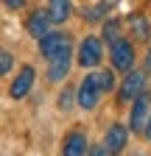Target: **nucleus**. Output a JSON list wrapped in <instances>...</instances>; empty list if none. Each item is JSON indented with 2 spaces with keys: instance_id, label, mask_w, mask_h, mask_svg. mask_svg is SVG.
<instances>
[{
  "instance_id": "obj_1",
  "label": "nucleus",
  "mask_w": 151,
  "mask_h": 156,
  "mask_svg": "<svg viewBox=\"0 0 151 156\" xmlns=\"http://www.w3.org/2000/svg\"><path fill=\"white\" fill-rule=\"evenodd\" d=\"M148 114H151V92L148 89H140L137 98L131 101V114H129V131L131 134H143V126L148 120Z\"/></svg>"
},
{
  "instance_id": "obj_2",
  "label": "nucleus",
  "mask_w": 151,
  "mask_h": 156,
  "mask_svg": "<svg viewBox=\"0 0 151 156\" xmlns=\"http://www.w3.org/2000/svg\"><path fill=\"white\" fill-rule=\"evenodd\" d=\"M101 95H104V89H101V84H98V75L92 73V75H87L84 81L79 84V92H76V103H79L81 109H87V112H92V109L101 103Z\"/></svg>"
},
{
  "instance_id": "obj_3",
  "label": "nucleus",
  "mask_w": 151,
  "mask_h": 156,
  "mask_svg": "<svg viewBox=\"0 0 151 156\" xmlns=\"http://www.w3.org/2000/svg\"><path fill=\"white\" fill-rule=\"evenodd\" d=\"M109 56H112V67L126 73L134 67V42H129V39H115V42L109 45Z\"/></svg>"
},
{
  "instance_id": "obj_4",
  "label": "nucleus",
  "mask_w": 151,
  "mask_h": 156,
  "mask_svg": "<svg viewBox=\"0 0 151 156\" xmlns=\"http://www.w3.org/2000/svg\"><path fill=\"white\" fill-rule=\"evenodd\" d=\"M101 58H104V45H101V39H98V36H87L84 42L79 45L76 62H79L81 67H87V70H92V67L101 64Z\"/></svg>"
},
{
  "instance_id": "obj_5",
  "label": "nucleus",
  "mask_w": 151,
  "mask_h": 156,
  "mask_svg": "<svg viewBox=\"0 0 151 156\" xmlns=\"http://www.w3.org/2000/svg\"><path fill=\"white\" fill-rule=\"evenodd\" d=\"M70 67H73V50L67 45V48H62L59 53H53L48 58V81H53V84L64 81L67 73H70Z\"/></svg>"
},
{
  "instance_id": "obj_6",
  "label": "nucleus",
  "mask_w": 151,
  "mask_h": 156,
  "mask_svg": "<svg viewBox=\"0 0 151 156\" xmlns=\"http://www.w3.org/2000/svg\"><path fill=\"white\" fill-rule=\"evenodd\" d=\"M140 89H145V73H140L134 67L126 70V78H123V84L118 89V103H131Z\"/></svg>"
},
{
  "instance_id": "obj_7",
  "label": "nucleus",
  "mask_w": 151,
  "mask_h": 156,
  "mask_svg": "<svg viewBox=\"0 0 151 156\" xmlns=\"http://www.w3.org/2000/svg\"><path fill=\"white\" fill-rule=\"evenodd\" d=\"M126 142H129V128L120 126V123H112L104 134V153L106 156H120Z\"/></svg>"
},
{
  "instance_id": "obj_8",
  "label": "nucleus",
  "mask_w": 151,
  "mask_h": 156,
  "mask_svg": "<svg viewBox=\"0 0 151 156\" xmlns=\"http://www.w3.org/2000/svg\"><path fill=\"white\" fill-rule=\"evenodd\" d=\"M34 78H36V70L31 64H23L20 73H17V78H14L11 87H9V95L14 98V101H23V98L31 92V87H34Z\"/></svg>"
},
{
  "instance_id": "obj_9",
  "label": "nucleus",
  "mask_w": 151,
  "mask_h": 156,
  "mask_svg": "<svg viewBox=\"0 0 151 156\" xmlns=\"http://www.w3.org/2000/svg\"><path fill=\"white\" fill-rule=\"evenodd\" d=\"M67 45H70V36L62 34V31H48L45 36H39V53H42L45 58H50L53 53H59V50L67 48Z\"/></svg>"
},
{
  "instance_id": "obj_10",
  "label": "nucleus",
  "mask_w": 151,
  "mask_h": 156,
  "mask_svg": "<svg viewBox=\"0 0 151 156\" xmlns=\"http://www.w3.org/2000/svg\"><path fill=\"white\" fill-rule=\"evenodd\" d=\"M87 134L84 131H70L62 142V156H87Z\"/></svg>"
},
{
  "instance_id": "obj_11",
  "label": "nucleus",
  "mask_w": 151,
  "mask_h": 156,
  "mask_svg": "<svg viewBox=\"0 0 151 156\" xmlns=\"http://www.w3.org/2000/svg\"><path fill=\"white\" fill-rule=\"evenodd\" d=\"M48 25H50V17H48V11H45V9H36V11H31L28 23H25V28H28V34H31L34 39L45 36V34H48Z\"/></svg>"
},
{
  "instance_id": "obj_12",
  "label": "nucleus",
  "mask_w": 151,
  "mask_h": 156,
  "mask_svg": "<svg viewBox=\"0 0 151 156\" xmlns=\"http://www.w3.org/2000/svg\"><path fill=\"white\" fill-rule=\"evenodd\" d=\"M48 17H50V23L56 25H62L64 20L73 14V6H70V0H48Z\"/></svg>"
},
{
  "instance_id": "obj_13",
  "label": "nucleus",
  "mask_w": 151,
  "mask_h": 156,
  "mask_svg": "<svg viewBox=\"0 0 151 156\" xmlns=\"http://www.w3.org/2000/svg\"><path fill=\"white\" fill-rule=\"evenodd\" d=\"M129 28H131V34H134V42H148L151 23H148L143 14H129Z\"/></svg>"
},
{
  "instance_id": "obj_14",
  "label": "nucleus",
  "mask_w": 151,
  "mask_h": 156,
  "mask_svg": "<svg viewBox=\"0 0 151 156\" xmlns=\"http://www.w3.org/2000/svg\"><path fill=\"white\" fill-rule=\"evenodd\" d=\"M106 14H109V3L104 0V3H95V6H90V9H84V23H101V20H106Z\"/></svg>"
},
{
  "instance_id": "obj_15",
  "label": "nucleus",
  "mask_w": 151,
  "mask_h": 156,
  "mask_svg": "<svg viewBox=\"0 0 151 156\" xmlns=\"http://www.w3.org/2000/svg\"><path fill=\"white\" fill-rule=\"evenodd\" d=\"M101 34H104V42H106V45H112L115 39H120V20H118V17H109V20H104V28H101Z\"/></svg>"
},
{
  "instance_id": "obj_16",
  "label": "nucleus",
  "mask_w": 151,
  "mask_h": 156,
  "mask_svg": "<svg viewBox=\"0 0 151 156\" xmlns=\"http://www.w3.org/2000/svg\"><path fill=\"white\" fill-rule=\"evenodd\" d=\"M73 103H76V92H73L70 87H64V89L59 92V109H62V112H70Z\"/></svg>"
},
{
  "instance_id": "obj_17",
  "label": "nucleus",
  "mask_w": 151,
  "mask_h": 156,
  "mask_svg": "<svg viewBox=\"0 0 151 156\" xmlns=\"http://www.w3.org/2000/svg\"><path fill=\"white\" fill-rule=\"evenodd\" d=\"M14 67V56L6 50V48H0V75H9Z\"/></svg>"
},
{
  "instance_id": "obj_18",
  "label": "nucleus",
  "mask_w": 151,
  "mask_h": 156,
  "mask_svg": "<svg viewBox=\"0 0 151 156\" xmlns=\"http://www.w3.org/2000/svg\"><path fill=\"white\" fill-rule=\"evenodd\" d=\"M95 75H98V84H101L104 92L115 89V73H112V70H104V73H95Z\"/></svg>"
},
{
  "instance_id": "obj_19",
  "label": "nucleus",
  "mask_w": 151,
  "mask_h": 156,
  "mask_svg": "<svg viewBox=\"0 0 151 156\" xmlns=\"http://www.w3.org/2000/svg\"><path fill=\"white\" fill-rule=\"evenodd\" d=\"M3 3H6V9H9V11H20V9L28 3V0H3Z\"/></svg>"
},
{
  "instance_id": "obj_20",
  "label": "nucleus",
  "mask_w": 151,
  "mask_h": 156,
  "mask_svg": "<svg viewBox=\"0 0 151 156\" xmlns=\"http://www.w3.org/2000/svg\"><path fill=\"white\" fill-rule=\"evenodd\" d=\"M143 134H145V140L151 142V114H148V120H145V126H143Z\"/></svg>"
},
{
  "instance_id": "obj_21",
  "label": "nucleus",
  "mask_w": 151,
  "mask_h": 156,
  "mask_svg": "<svg viewBox=\"0 0 151 156\" xmlns=\"http://www.w3.org/2000/svg\"><path fill=\"white\" fill-rule=\"evenodd\" d=\"M87 151H90L87 156H106V153H104V148H87Z\"/></svg>"
},
{
  "instance_id": "obj_22",
  "label": "nucleus",
  "mask_w": 151,
  "mask_h": 156,
  "mask_svg": "<svg viewBox=\"0 0 151 156\" xmlns=\"http://www.w3.org/2000/svg\"><path fill=\"white\" fill-rule=\"evenodd\" d=\"M145 73H151V45H148V53H145Z\"/></svg>"
}]
</instances>
